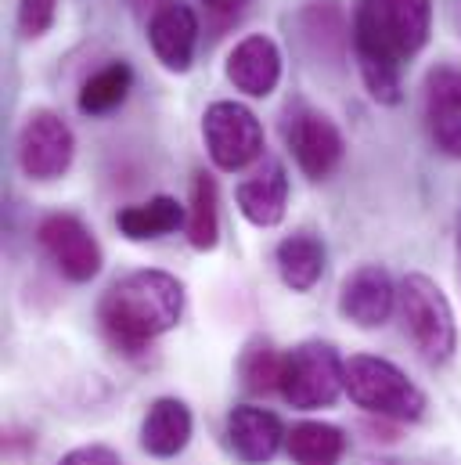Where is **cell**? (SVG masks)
Returning <instances> with one entry per match:
<instances>
[{
	"mask_svg": "<svg viewBox=\"0 0 461 465\" xmlns=\"http://www.w3.org/2000/svg\"><path fill=\"white\" fill-rule=\"evenodd\" d=\"M433 0H357L353 51L375 102H400V73L426 47Z\"/></svg>",
	"mask_w": 461,
	"mask_h": 465,
	"instance_id": "1",
	"label": "cell"
},
{
	"mask_svg": "<svg viewBox=\"0 0 461 465\" xmlns=\"http://www.w3.org/2000/svg\"><path fill=\"white\" fill-rule=\"evenodd\" d=\"M184 314V285L166 271H133L119 278L98 303V322L113 347L141 353L170 332Z\"/></svg>",
	"mask_w": 461,
	"mask_h": 465,
	"instance_id": "2",
	"label": "cell"
},
{
	"mask_svg": "<svg viewBox=\"0 0 461 465\" xmlns=\"http://www.w3.org/2000/svg\"><path fill=\"white\" fill-rule=\"evenodd\" d=\"M400 303V322L407 340L415 343L418 357L429 364H444L458 347V329H455V311L440 285L426 274H407L397 289Z\"/></svg>",
	"mask_w": 461,
	"mask_h": 465,
	"instance_id": "3",
	"label": "cell"
},
{
	"mask_svg": "<svg viewBox=\"0 0 461 465\" xmlns=\"http://www.w3.org/2000/svg\"><path fill=\"white\" fill-rule=\"evenodd\" d=\"M346 393L357 408L397 422H415L426 411V393L397 364L371 353H357L346 361Z\"/></svg>",
	"mask_w": 461,
	"mask_h": 465,
	"instance_id": "4",
	"label": "cell"
},
{
	"mask_svg": "<svg viewBox=\"0 0 461 465\" xmlns=\"http://www.w3.org/2000/svg\"><path fill=\"white\" fill-rule=\"evenodd\" d=\"M346 390V361L329 343H303L292 353H285L281 368V397L292 408L314 411L336 404V397Z\"/></svg>",
	"mask_w": 461,
	"mask_h": 465,
	"instance_id": "5",
	"label": "cell"
},
{
	"mask_svg": "<svg viewBox=\"0 0 461 465\" xmlns=\"http://www.w3.org/2000/svg\"><path fill=\"white\" fill-rule=\"evenodd\" d=\"M285 141L289 152L296 155L299 170L310 181H325L336 173V166L343 163V134L332 119L318 109H310L307 102H292L285 109Z\"/></svg>",
	"mask_w": 461,
	"mask_h": 465,
	"instance_id": "6",
	"label": "cell"
},
{
	"mask_svg": "<svg viewBox=\"0 0 461 465\" xmlns=\"http://www.w3.org/2000/svg\"><path fill=\"white\" fill-rule=\"evenodd\" d=\"M202 137L210 159L228 173L245 170L263 155V126L238 102H213L202 116Z\"/></svg>",
	"mask_w": 461,
	"mask_h": 465,
	"instance_id": "7",
	"label": "cell"
},
{
	"mask_svg": "<svg viewBox=\"0 0 461 465\" xmlns=\"http://www.w3.org/2000/svg\"><path fill=\"white\" fill-rule=\"evenodd\" d=\"M73 155L76 141L65 119L47 109L29 113L18 134V166L29 181H58L73 166Z\"/></svg>",
	"mask_w": 461,
	"mask_h": 465,
	"instance_id": "8",
	"label": "cell"
},
{
	"mask_svg": "<svg viewBox=\"0 0 461 465\" xmlns=\"http://www.w3.org/2000/svg\"><path fill=\"white\" fill-rule=\"evenodd\" d=\"M40 245L69 282H91L102 271V245L94 232L73 213H51L40 221Z\"/></svg>",
	"mask_w": 461,
	"mask_h": 465,
	"instance_id": "9",
	"label": "cell"
},
{
	"mask_svg": "<svg viewBox=\"0 0 461 465\" xmlns=\"http://www.w3.org/2000/svg\"><path fill=\"white\" fill-rule=\"evenodd\" d=\"M148 44L170 73H188L199 47V18L184 0H159L148 18Z\"/></svg>",
	"mask_w": 461,
	"mask_h": 465,
	"instance_id": "10",
	"label": "cell"
},
{
	"mask_svg": "<svg viewBox=\"0 0 461 465\" xmlns=\"http://www.w3.org/2000/svg\"><path fill=\"white\" fill-rule=\"evenodd\" d=\"M397 307V285L386 267L360 263L353 274H346L339 289V311L357 329H382Z\"/></svg>",
	"mask_w": 461,
	"mask_h": 465,
	"instance_id": "11",
	"label": "cell"
},
{
	"mask_svg": "<svg viewBox=\"0 0 461 465\" xmlns=\"http://www.w3.org/2000/svg\"><path fill=\"white\" fill-rule=\"evenodd\" d=\"M426 126L433 144L461 159V69L436 65L426 76Z\"/></svg>",
	"mask_w": 461,
	"mask_h": 465,
	"instance_id": "12",
	"label": "cell"
},
{
	"mask_svg": "<svg viewBox=\"0 0 461 465\" xmlns=\"http://www.w3.org/2000/svg\"><path fill=\"white\" fill-rule=\"evenodd\" d=\"M228 80L249 98H267L281 80V51L270 36H245L228 58Z\"/></svg>",
	"mask_w": 461,
	"mask_h": 465,
	"instance_id": "13",
	"label": "cell"
},
{
	"mask_svg": "<svg viewBox=\"0 0 461 465\" xmlns=\"http://www.w3.org/2000/svg\"><path fill=\"white\" fill-rule=\"evenodd\" d=\"M285 437L289 433H285L281 419L267 408L245 404V408H234L228 415V444L245 465H267L278 455Z\"/></svg>",
	"mask_w": 461,
	"mask_h": 465,
	"instance_id": "14",
	"label": "cell"
},
{
	"mask_svg": "<svg viewBox=\"0 0 461 465\" xmlns=\"http://www.w3.org/2000/svg\"><path fill=\"white\" fill-rule=\"evenodd\" d=\"M238 210L249 224L256 228H274L285 217V203H289V177L285 166L278 159H263V166L238 184Z\"/></svg>",
	"mask_w": 461,
	"mask_h": 465,
	"instance_id": "15",
	"label": "cell"
},
{
	"mask_svg": "<svg viewBox=\"0 0 461 465\" xmlns=\"http://www.w3.org/2000/svg\"><path fill=\"white\" fill-rule=\"evenodd\" d=\"M191 440V411L177 397H159L141 422V448L155 459H173Z\"/></svg>",
	"mask_w": 461,
	"mask_h": 465,
	"instance_id": "16",
	"label": "cell"
},
{
	"mask_svg": "<svg viewBox=\"0 0 461 465\" xmlns=\"http://www.w3.org/2000/svg\"><path fill=\"white\" fill-rule=\"evenodd\" d=\"M278 274L292 292H310L325 274V245L310 232H296L278 242Z\"/></svg>",
	"mask_w": 461,
	"mask_h": 465,
	"instance_id": "17",
	"label": "cell"
},
{
	"mask_svg": "<svg viewBox=\"0 0 461 465\" xmlns=\"http://www.w3.org/2000/svg\"><path fill=\"white\" fill-rule=\"evenodd\" d=\"M184 224V210L177 199L170 195H155L148 203L126 206L115 217V228L126 234L130 242H148V238H162V234L177 232Z\"/></svg>",
	"mask_w": 461,
	"mask_h": 465,
	"instance_id": "18",
	"label": "cell"
},
{
	"mask_svg": "<svg viewBox=\"0 0 461 465\" xmlns=\"http://www.w3.org/2000/svg\"><path fill=\"white\" fill-rule=\"evenodd\" d=\"M285 440H289V459L296 465H339L346 451L343 430L329 422H299Z\"/></svg>",
	"mask_w": 461,
	"mask_h": 465,
	"instance_id": "19",
	"label": "cell"
},
{
	"mask_svg": "<svg viewBox=\"0 0 461 465\" xmlns=\"http://www.w3.org/2000/svg\"><path fill=\"white\" fill-rule=\"evenodd\" d=\"M188 242L206 252L221 242V213H217V181L210 173H195L191 206H188Z\"/></svg>",
	"mask_w": 461,
	"mask_h": 465,
	"instance_id": "20",
	"label": "cell"
},
{
	"mask_svg": "<svg viewBox=\"0 0 461 465\" xmlns=\"http://www.w3.org/2000/svg\"><path fill=\"white\" fill-rule=\"evenodd\" d=\"M130 87H133L130 65H126V62H109L105 69H98V73L83 84V91H80V109H83L87 116H105V113H113V109H119V105L126 102Z\"/></svg>",
	"mask_w": 461,
	"mask_h": 465,
	"instance_id": "21",
	"label": "cell"
},
{
	"mask_svg": "<svg viewBox=\"0 0 461 465\" xmlns=\"http://www.w3.org/2000/svg\"><path fill=\"white\" fill-rule=\"evenodd\" d=\"M281 368H285V357L270 343H252V347L241 353V386L249 393H274L281 390Z\"/></svg>",
	"mask_w": 461,
	"mask_h": 465,
	"instance_id": "22",
	"label": "cell"
},
{
	"mask_svg": "<svg viewBox=\"0 0 461 465\" xmlns=\"http://www.w3.org/2000/svg\"><path fill=\"white\" fill-rule=\"evenodd\" d=\"M303 33H307V40L318 44L325 54H329V51H339L346 44V25H343L339 7H336L332 0L310 4V7L303 11Z\"/></svg>",
	"mask_w": 461,
	"mask_h": 465,
	"instance_id": "23",
	"label": "cell"
},
{
	"mask_svg": "<svg viewBox=\"0 0 461 465\" xmlns=\"http://www.w3.org/2000/svg\"><path fill=\"white\" fill-rule=\"evenodd\" d=\"M54 11H58V0H22L18 4V29H22V36H29V40L44 36L54 25Z\"/></svg>",
	"mask_w": 461,
	"mask_h": 465,
	"instance_id": "24",
	"label": "cell"
},
{
	"mask_svg": "<svg viewBox=\"0 0 461 465\" xmlns=\"http://www.w3.org/2000/svg\"><path fill=\"white\" fill-rule=\"evenodd\" d=\"M58 465H123V462H119V455H115L113 448L91 444V448H76V451H69Z\"/></svg>",
	"mask_w": 461,
	"mask_h": 465,
	"instance_id": "25",
	"label": "cell"
},
{
	"mask_svg": "<svg viewBox=\"0 0 461 465\" xmlns=\"http://www.w3.org/2000/svg\"><path fill=\"white\" fill-rule=\"evenodd\" d=\"M202 4H206L213 15H238L249 0H202Z\"/></svg>",
	"mask_w": 461,
	"mask_h": 465,
	"instance_id": "26",
	"label": "cell"
},
{
	"mask_svg": "<svg viewBox=\"0 0 461 465\" xmlns=\"http://www.w3.org/2000/svg\"><path fill=\"white\" fill-rule=\"evenodd\" d=\"M360 465H397V462H386V459H364Z\"/></svg>",
	"mask_w": 461,
	"mask_h": 465,
	"instance_id": "27",
	"label": "cell"
},
{
	"mask_svg": "<svg viewBox=\"0 0 461 465\" xmlns=\"http://www.w3.org/2000/svg\"><path fill=\"white\" fill-rule=\"evenodd\" d=\"M137 4H148V0H137Z\"/></svg>",
	"mask_w": 461,
	"mask_h": 465,
	"instance_id": "28",
	"label": "cell"
}]
</instances>
